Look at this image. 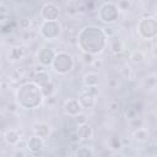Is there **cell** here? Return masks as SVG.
<instances>
[{"mask_svg":"<svg viewBox=\"0 0 157 157\" xmlns=\"http://www.w3.org/2000/svg\"><path fill=\"white\" fill-rule=\"evenodd\" d=\"M78 45L86 53L99 54L105 45V34L103 29L96 26H87L78 33Z\"/></svg>","mask_w":157,"mask_h":157,"instance_id":"6da1fadb","label":"cell"},{"mask_svg":"<svg viewBox=\"0 0 157 157\" xmlns=\"http://www.w3.org/2000/svg\"><path fill=\"white\" fill-rule=\"evenodd\" d=\"M43 97L44 94L42 87L36 82H27L22 85L16 92L17 103L26 109H34L40 105Z\"/></svg>","mask_w":157,"mask_h":157,"instance_id":"7a4b0ae2","label":"cell"},{"mask_svg":"<svg viewBox=\"0 0 157 157\" xmlns=\"http://www.w3.org/2000/svg\"><path fill=\"white\" fill-rule=\"evenodd\" d=\"M52 65H53V69L58 74H66V72L72 70L74 59H72V56L70 54H67L65 52H60V53L55 54Z\"/></svg>","mask_w":157,"mask_h":157,"instance_id":"3957f363","label":"cell"},{"mask_svg":"<svg viewBox=\"0 0 157 157\" xmlns=\"http://www.w3.org/2000/svg\"><path fill=\"white\" fill-rule=\"evenodd\" d=\"M137 29H139V33L144 38L151 39V38L157 36V21L153 17L141 18V21L139 22Z\"/></svg>","mask_w":157,"mask_h":157,"instance_id":"277c9868","label":"cell"},{"mask_svg":"<svg viewBox=\"0 0 157 157\" xmlns=\"http://www.w3.org/2000/svg\"><path fill=\"white\" fill-rule=\"evenodd\" d=\"M118 9L119 7L115 4H112V2L103 4L99 9V18L105 23H113L119 16Z\"/></svg>","mask_w":157,"mask_h":157,"instance_id":"5b68a950","label":"cell"},{"mask_svg":"<svg viewBox=\"0 0 157 157\" xmlns=\"http://www.w3.org/2000/svg\"><path fill=\"white\" fill-rule=\"evenodd\" d=\"M60 31H61V26L56 20H54V21L44 20V22L40 25V34L48 39L56 38L60 34Z\"/></svg>","mask_w":157,"mask_h":157,"instance_id":"8992f818","label":"cell"},{"mask_svg":"<svg viewBox=\"0 0 157 157\" xmlns=\"http://www.w3.org/2000/svg\"><path fill=\"white\" fill-rule=\"evenodd\" d=\"M59 15H60L59 7H58L56 5H54V4H50V2L43 5V7H42V10H40V16H42L45 21H54V20H58Z\"/></svg>","mask_w":157,"mask_h":157,"instance_id":"52a82bcc","label":"cell"},{"mask_svg":"<svg viewBox=\"0 0 157 157\" xmlns=\"http://www.w3.org/2000/svg\"><path fill=\"white\" fill-rule=\"evenodd\" d=\"M78 101L83 108H92L96 104V94H93L87 87L83 88L80 93Z\"/></svg>","mask_w":157,"mask_h":157,"instance_id":"ba28073f","label":"cell"},{"mask_svg":"<svg viewBox=\"0 0 157 157\" xmlns=\"http://www.w3.org/2000/svg\"><path fill=\"white\" fill-rule=\"evenodd\" d=\"M54 56H55V54L50 48H40L37 53V58H38L39 63L44 66L52 65L53 60H54Z\"/></svg>","mask_w":157,"mask_h":157,"instance_id":"9c48e42d","label":"cell"},{"mask_svg":"<svg viewBox=\"0 0 157 157\" xmlns=\"http://www.w3.org/2000/svg\"><path fill=\"white\" fill-rule=\"evenodd\" d=\"M64 110H65V113H66L67 115L75 117V115H77V114L81 113L82 105H81V103H80L78 99H74V98H72V99L66 101V103H65V105H64Z\"/></svg>","mask_w":157,"mask_h":157,"instance_id":"30bf717a","label":"cell"},{"mask_svg":"<svg viewBox=\"0 0 157 157\" xmlns=\"http://www.w3.org/2000/svg\"><path fill=\"white\" fill-rule=\"evenodd\" d=\"M43 145H44L43 137H40V136H38V135H34V136L29 137V140L27 141V147H28V150H29L32 153L39 152V151L43 148Z\"/></svg>","mask_w":157,"mask_h":157,"instance_id":"8fae6325","label":"cell"},{"mask_svg":"<svg viewBox=\"0 0 157 157\" xmlns=\"http://www.w3.org/2000/svg\"><path fill=\"white\" fill-rule=\"evenodd\" d=\"M20 132L15 129H9L5 131L4 134V140L9 144V145H16L18 144V140H20Z\"/></svg>","mask_w":157,"mask_h":157,"instance_id":"7c38bea8","label":"cell"},{"mask_svg":"<svg viewBox=\"0 0 157 157\" xmlns=\"http://www.w3.org/2000/svg\"><path fill=\"white\" fill-rule=\"evenodd\" d=\"M33 81H34L37 85H39V86L42 87V86H44V85H47V83H49V82H50V75L48 74V71H47V70L38 71V72H36Z\"/></svg>","mask_w":157,"mask_h":157,"instance_id":"4fadbf2b","label":"cell"},{"mask_svg":"<svg viewBox=\"0 0 157 157\" xmlns=\"http://www.w3.org/2000/svg\"><path fill=\"white\" fill-rule=\"evenodd\" d=\"M33 131H34L36 135H38V136H40V137L44 139V137H47L49 135L50 128L45 123H38V124H34L33 125Z\"/></svg>","mask_w":157,"mask_h":157,"instance_id":"5bb4252c","label":"cell"},{"mask_svg":"<svg viewBox=\"0 0 157 157\" xmlns=\"http://www.w3.org/2000/svg\"><path fill=\"white\" fill-rule=\"evenodd\" d=\"M23 55H25L23 47L15 45V47H11L9 50V60H11V61H16V60L21 59Z\"/></svg>","mask_w":157,"mask_h":157,"instance_id":"9a60e30c","label":"cell"},{"mask_svg":"<svg viewBox=\"0 0 157 157\" xmlns=\"http://www.w3.org/2000/svg\"><path fill=\"white\" fill-rule=\"evenodd\" d=\"M132 136H134V139H135L137 142L144 144V142H146V141L148 140V131H147V129H145V128L142 126V128L135 129V131L132 132Z\"/></svg>","mask_w":157,"mask_h":157,"instance_id":"2e32d148","label":"cell"},{"mask_svg":"<svg viewBox=\"0 0 157 157\" xmlns=\"http://www.w3.org/2000/svg\"><path fill=\"white\" fill-rule=\"evenodd\" d=\"M80 136L82 140H87V139H91L92 135H93V130L91 128V125H88L87 123L82 124V125H78V129H77Z\"/></svg>","mask_w":157,"mask_h":157,"instance_id":"e0dca14e","label":"cell"},{"mask_svg":"<svg viewBox=\"0 0 157 157\" xmlns=\"http://www.w3.org/2000/svg\"><path fill=\"white\" fill-rule=\"evenodd\" d=\"M98 78H99L98 74H96V72H88V74H86L83 76L82 81H83V85L86 87H90V86H97Z\"/></svg>","mask_w":157,"mask_h":157,"instance_id":"ac0fdd59","label":"cell"},{"mask_svg":"<svg viewBox=\"0 0 157 157\" xmlns=\"http://www.w3.org/2000/svg\"><path fill=\"white\" fill-rule=\"evenodd\" d=\"M130 59H131L132 63H135V64H140V63L144 61L145 55H144V53H142L141 50H135V52H132V53L130 54Z\"/></svg>","mask_w":157,"mask_h":157,"instance_id":"d6986e66","label":"cell"},{"mask_svg":"<svg viewBox=\"0 0 157 157\" xmlns=\"http://www.w3.org/2000/svg\"><path fill=\"white\" fill-rule=\"evenodd\" d=\"M42 91H43L44 97H52V94L54 93V85H53V82L50 81L49 83L42 86Z\"/></svg>","mask_w":157,"mask_h":157,"instance_id":"ffe728a7","label":"cell"},{"mask_svg":"<svg viewBox=\"0 0 157 157\" xmlns=\"http://www.w3.org/2000/svg\"><path fill=\"white\" fill-rule=\"evenodd\" d=\"M137 114H139V113L134 109V107H132L131 104L126 105V108H125V117H126V119L131 120V119L136 118V117H137Z\"/></svg>","mask_w":157,"mask_h":157,"instance_id":"44dd1931","label":"cell"},{"mask_svg":"<svg viewBox=\"0 0 157 157\" xmlns=\"http://www.w3.org/2000/svg\"><path fill=\"white\" fill-rule=\"evenodd\" d=\"M75 155H76V156H86V157H88V156H93V151H92L90 147L83 146V147H80V148L76 151Z\"/></svg>","mask_w":157,"mask_h":157,"instance_id":"7402d4cb","label":"cell"},{"mask_svg":"<svg viewBox=\"0 0 157 157\" xmlns=\"http://www.w3.org/2000/svg\"><path fill=\"white\" fill-rule=\"evenodd\" d=\"M81 140H82V139H81V136H80V134H78L77 130L69 132V141H70L71 144H78Z\"/></svg>","mask_w":157,"mask_h":157,"instance_id":"603a6c76","label":"cell"},{"mask_svg":"<svg viewBox=\"0 0 157 157\" xmlns=\"http://www.w3.org/2000/svg\"><path fill=\"white\" fill-rule=\"evenodd\" d=\"M109 145H110V147H112L113 150H119V148H121V147H123L121 140H120V139H118V137H115V136L110 137V140H109Z\"/></svg>","mask_w":157,"mask_h":157,"instance_id":"cb8c5ba5","label":"cell"},{"mask_svg":"<svg viewBox=\"0 0 157 157\" xmlns=\"http://www.w3.org/2000/svg\"><path fill=\"white\" fill-rule=\"evenodd\" d=\"M119 102L117 101H109L108 104H107V110L110 112V113H117L119 112Z\"/></svg>","mask_w":157,"mask_h":157,"instance_id":"d4e9b609","label":"cell"},{"mask_svg":"<svg viewBox=\"0 0 157 157\" xmlns=\"http://www.w3.org/2000/svg\"><path fill=\"white\" fill-rule=\"evenodd\" d=\"M9 77H10V80H12V81H20V80L23 78V72L20 71L18 69H15V70L10 74Z\"/></svg>","mask_w":157,"mask_h":157,"instance_id":"484cf974","label":"cell"},{"mask_svg":"<svg viewBox=\"0 0 157 157\" xmlns=\"http://www.w3.org/2000/svg\"><path fill=\"white\" fill-rule=\"evenodd\" d=\"M110 48H112V50H113L114 53H117V54H118V53H121V52H123V49H124L123 43H121L120 40H118V39H117V40H114V42L112 43V47H110Z\"/></svg>","mask_w":157,"mask_h":157,"instance_id":"4316f807","label":"cell"},{"mask_svg":"<svg viewBox=\"0 0 157 157\" xmlns=\"http://www.w3.org/2000/svg\"><path fill=\"white\" fill-rule=\"evenodd\" d=\"M130 126L131 128H135V129H139V128H142L144 126V119L142 118H134L130 120Z\"/></svg>","mask_w":157,"mask_h":157,"instance_id":"83f0119b","label":"cell"},{"mask_svg":"<svg viewBox=\"0 0 157 157\" xmlns=\"http://www.w3.org/2000/svg\"><path fill=\"white\" fill-rule=\"evenodd\" d=\"M18 27H20L21 29L27 31V29L31 27V20H28V18H21V20L18 21Z\"/></svg>","mask_w":157,"mask_h":157,"instance_id":"f1b7e54d","label":"cell"},{"mask_svg":"<svg viewBox=\"0 0 157 157\" xmlns=\"http://www.w3.org/2000/svg\"><path fill=\"white\" fill-rule=\"evenodd\" d=\"M72 118H74V120L76 121L77 125H82V124L87 123V117L85 114H82V113H80V114H77V115H75Z\"/></svg>","mask_w":157,"mask_h":157,"instance_id":"f546056e","label":"cell"},{"mask_svg":"<svg viewBox=\"0 0 157 157\" xmlns=\"http://www.w3.org/2000/svg\"><path fill=\"white\" fill-rule=\"evenodd\" d=\"M81 58H82V61H83L85 64H88V65H91V64H92V61L94 60L93 54H91V53H86V52L81 55Z\"/></svg>","mask_w":157,"mask_h":157,"instance_id":"4dcf8cb0","label":"cell"},{"mask_svg":"<svg viewBox=\"0 0 157 157\" xmlns=\"http://www.w3.org/2000/svg\"><path fill=\"white\" fill-rule=\"evenodd\" d=\"M145 83H146V86H147L148 88H151V87H155V86L157 85V78H156V76L151 75V76L146 77V80H145Z\"/></svg>","mask_w":157,"mask_h":157,"instance_id":"1f68e13d","label":"cell"},{"mask_svg":"<svg viewBox=\"0 0 157 157\" xmlns=\"http://www.w3.org/2000/svg\"><path fill=\"white\" fill-rule=\"evenodd\" d=\"M120 74H121V76L124 78H130V76H131V67L128 66V65L123 66L121 70H120Z\"/></svg>","mask_w":157,"mask_h":157,"instance_id":"d6a6232c","label":"cell"},{"mask_svg":"<svg viewBox=\"0 0 157 157\" xmlns=\"http://www.w3.org/2000/svg\"><path fill=\"white\" fill-rule=\"evenodd\" d=\"M91 66L93 69H102L103 67V60L102 59H94L91 64Z\"/></svg>","mask_w":157,"mask_h":157,"instance_id":"836d02e7","label":"cell"},{"mask_svg":"<svg viewBox=\"0 0 157 157\" xmlns=\"http://www.w3.org/2000/svg\"><path fill=\"white\" fill-rule=\"evenodd\" d=\"M118 7H119L120 10H128V9L130 7V2H129L128 0H120L119 4H118Z\"/></svg>","mask_w":157,"mask_h":157,"instance_id":"e575fe53","label":"cell"},{"mask_svg":"<svg viewBox=\"0 0 157 157\" xmlns=\"http://www.w3.org/2000/svg\"><path fill=\"white\" fill-rule=\"evenodd\" d=\"M102 29H103V33L105 34V37L110 38V37L114 36V29H113L112 27H104V28H102Z\"/></svg>","mask_w":157,"mask_h":157,"instance_id":"d590c367","label":"cell"},{"mask_svg":"<svg viewBox=\"0 0 157 157\" xmlns=\"http://www.w3.org/2000/svg\"><path fill=\"white\" fill-rule=\"evenodd\" d=\"M6 110L9 112V113H16V110H17V104L16 103H9L7 105H6Z\"/></svg>","mask_w":157,"mask_h":157,"instance_id":"8d00e7d4","label":"cell"},{"mask_svg":"<svg viewBox=\"0 0 157 157\" xmlns=\"http://www.w3.org/2000/svg\"><path fill=\"white\" fill-rule=\"evenodd\" d=\"M16 156H25L23 152H16Z\"/></svg>","mask_w":157,"mask_h":157,"instance_id":"74e56055","label":"cell"},{"mask_svg":"<svg viewBox=\"0 0 157 157\" xmlns=\"http://www.w3.org/2000/svg\"><path fill=\"white\" fill-rule=\"evenodd\" d=\"M153 50V55H157V48H152Z\"/></svg>","mask_w":157,"mask_h":157,"instance_id":"f35d334b","label":"cell"},{"mask_svg":"<svg viewBox=\"0 0 157 157\" xmlns=\"http://www.w3.org/2000/svg\"><path fill=\"white\" fill-rule=\"evenodd\" d=\"M153 134H155V136H156V139H157V129L153 131Z\"/></svg>","mask_w":157,"mask_h":157,"instance_id":"ab89813d","label":"cell"},{"mask_svg":"<svg viewBox=\"0 0 157 157\" xmlns=\"http://www.w3.org/2000/svg\"><path fill=\"white\" fill-rule=\"evenodd\" d=\"M142 1H144V2H150L151 0H142Z\"/></svg>","mask_w":157,"mask_h":157,"instance_id":"60d3db41","label":"cell"},{"mask_svg":"<svg viewBox=\"0 0 157 157\" xmlns=\"http://www.w3.org/2000/svg\"><path fill=\"white\" fill-rule=\"evenodd\" d=\"M156 105H157V101H156Z\"/></svg>","mask_w":157,"mask_h":157,"instance_id":"b9f144b4","label":"cell"}]
</instances>
